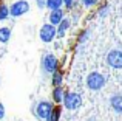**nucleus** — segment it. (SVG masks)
<instances>
[{
	"label": "nucleus",
	"mask_w": 122,
	"mask_h": 121,
	"mask_svg": "<svg viewBox=\"0 0 122 121\" xmlns=\"http://www.w3.org/2000/svg\"><path fill=\"white\" fill-rule=\"evenodd\" d=\"M11 39V28L9 27H0V42L8 44Z\"/></svg>",
	"instance_id": "nucleus-13"
},
{
	"label": "nucleus",
	"mask_w": 122,
	"mask_h": 121,
	"mask_svg": "<svg viewBox=\"0 0 122 121\" xmlns=\"http://www.w3.org/2000/svg\"><path fill=\"white\" fill-rule=\"evenodd\" d=\"M110 107L116 113H122V93H116L110 98Z\"/></svg>",
	"instance_id": "nucleus-10"
},
{
	"label": "nucleus",
	"mask_w": 122,
	"mask_h": 121,
	"mask_svg": "<svg viewBox=\"0 0 122 121\" xmlns=\"http://www.w3.org/2000/svg\"><path fill=\"white\" fill-rule=\"evenodd\" d=\"M62 84H63V72L59 68L51 75V85H53V87H59V85H62Z\"/></svg>",
	"instance_id": "nucleus-12"
},
{
	"label": "nucleus",
	"mask_w": 122,
	"mask_h": 121,
	"mask_svg": "<svg viewBox=\"0 0 122 121\" xmlns=\"http://www.w3.org/2000/svg\"><path fill=\"white\" fill-rule=\"evenodd\" d=\"M56 104L51 103V101H39V103L36 104V109H34V112H36V116L39 118L40 121H48L51 116V113H53V109Z\"/></svg>",
	"instance_id": "nucleus-3"
},
{
	"label": "nucleus",
	"mask_w": 122,
	"mask_h": 121,
	"mask_svg": "<svg viewBox=\"0 0 122 121\" xmlns=\"http://www.w3.org/2000/svg\"><path fill=\"white\" fill-rule=\"evenodd\" d=\"M5 118V106H3V103H0V120Z\"/></svg>",
	"instance_id": "nucleus-22"
},
{
	"label": "nucleus",
	"mask_w": 122,
	"mask_h": 121,
	"mask_svg": "<svg viewBox=\"0 0 122 121\" xmlns=\"http://www.w3.org/2000/svg\"><path fill=\"white\" fill-rule=\"evenodd\" d=\"M36 3H37V8L43 9V8H45V5H46V0H36Z\"/></svg>",
	"instance_id": "nucleus-21"
},
{
	"label": "nucleus",
	"mask_w": 122,
	"mask_h": 121,
	"mask_svg": "<svg viewBox=\"0 0 122 121\" xmlns=\"http://www.w3.org/2000/svg\"><path fill=\"white\" fill-rule=\"evenodd\" d=\"M107 65L114 70L122 68V50H111L107 55Z\"/></svg>",
	"instance_id": "nucleus-7"
},
{
	"label": "nucleus",
	"mask_w": 122,
	"mask_h": 121,
	"mask_svg": "<svg viewBox=\"0 0 122 121\" xmlns=\"http://www.w3.org/2000/svg\"><path fill=\"white\" fill-rule=\"evenodd\" d=\"M40 65H42L43 73H46V75H53L56 70H59V59H57L53 53H45V55L42 56Z\"/></svg>",
	"instance_id": "nucleus-4"
},
{
	"label": "nucleus",
	"mask_w": 122,
	"mask_h": 121,
	"mask_svg": "<svg viewBox=\"0 0 122 121\" xmlns=\"http://www.w3.org/2000/svg\"><path fill=\"white\" fill-rule=\"evenodd\" d=\"M9 17V6L5 2H0V22Z\"/></svg>",
	"instance_id": "nucleus-14"
},
{
	"label": "nucleus",
	"mask_w": 122,
	"mask_h": 121,
	"mask_svg": "<svg viewBox=\"0 0 122 121\" xmlns=\"http://www.w3.org/2000/svg\"><path fill=\"white\" fill-rule=\"evenodd\" d=\"M108 9H110V5H108V3H105L104 6H101V8H99L97 16H99V17H105V16H107V12H108Z\"/></svg>",
	"instance_id": "nucleus-18"
},
{
	"label": "nucleus",
	"mask_w": 122,
	"mask_h": 121,
	"mask_svg": "<svg viewBox=\"0 0 122 121\" xmlns=\"http://www.w3.org/2000/svg\"><path fill=\"white\" fill-rule=\"evenodd\" d=\"M48 19H50V23L54 25V27H57V25L60 23V22L65 19V12H63L62 8L59 9H53V11L50 12V16H48Z\"/></svg>",
	"instance_id": "nucleus-8"
},
{
	"label": "nucleus",
	"mask_w": 122,
	"mask_h": 121,
	"mask_svg": "<svg viewBox=\"0 0 122 121\" xmlns=\"http://www.w3.org/2000/svg\"><path fill=\"white\" fill-rule=\"evenodd\" d=\"M62 106L66 110L73 112V110H77L82 106V96L77 92H65V96H63Z\"/></svg>",
	"instance_id": "nucleus-2"
},
{
	"label": "nucleus",
	"mask_w": 122,
	"mask_h": 121,
	"mask_svg": "<svg viewBox=\"0 0 122 121\" xmlns=\"http://www.w3.org/2000/svg\"><path fill=\"white\" fill-rule=\"evenodd\" d=\"M62 5H63L62 0H46V5H45V8H48L50 11H53V9L62 8Z\"/></svg>",
	"instance_id": "nucleus-15"
},
{
	"label": "nucleus",
	"mask_w": 122,
	"mask_h": 121,
	"mask_svg": "<svg viewBox=\"0 0 122 121\" xmlns=\"http://www.w3.org/2000/svg\"><path fill=\"white\" fill-rule=\"evenodd\" d=\"M63 2V5L66 6V9H74V6H76V0H62Z\"/></svg>",
	"instance_id": "nucleus-20"
},
{
	"label": "nucleus",
	"mask_w": 122,
	"mask_h": 121,
	"mask_svg": "<svg viewBox=\"0 0 122 121\" xmlns=\"http://www.w3.org/2000/svg\"><path fill=\"white\" fill-rule=\"evenodd\" d=\"M28 11H30V3L26 0H17L9 6V16L12 17H20V16L26 14Z\"/></svg>",
	"instance_id": "nucleus-6"
},
{
	"label": "nucleus",
	"mask_w": 122,
	"mask_h": 121,
	"mask_svg": "<svg viewBox=\"0 0 122 121\" xmlns=\"http://www.w3.org/2000/svg\"><path fill=\"white\" fill-rule=\"evenodd\" d=\"M88 36H90V30H88V28L82 30L81 33H79V36H77V44H79V45H83V44L88 40Z\"/></svg>",
	"instance_id": "nucleus-16"
},
{
	"label": "nucleus",
	"mask_w": 122,
	"mask_h": 121,
	"mask_svg": "<svg viewBox=\"0 0 122 121\" xmlns=\"http://www.w3.org/2000/svg\"><path fill=\"white\" fill-rule=\"evenodd\" d=\"M65 88L63 85H59V87H53V93H51V98H53V103L56 106H60L63 101V96H65Z\"/></svg>",
	"instance_id": "nucleus-9"
},
{
	"label": "nucleus",
	"mask_w": 122,
	"mask_h": 121,
	"mask_svg": "<svg viewBox=\"0 0 122 121\" xmlns=\"http://www.w3.org/2000/svg\"><path fill=\"white\" fill-rule=\"evenodd\" d=\"M97 2L99 0H81L82 6H85V8H91V6H94Z\"/></svg>",
	"instance_id": "nucleus-19"
},
{
	"label": "nucleus",
	"mask_w": 122,
	"mask_h": 121,
	"mask_svg": "<svg viewBox=\"0 0 122 121\" xmlns=\"http://www.w3.org/2000/svg\"><path fill=\"white\" fill-rule=\"evenodd\" d=\"M60 116H62V109H60V106H54L53 113H51V116H50L48 121H59Z\"/></svg>",
	"instance_id": "nucleus-17"
},
{
	"label": "nucleus",
	"mask_w": 122,
	"mask_h": 121,
	"mask_svg": "<svg viewBox=\"0 0 122 121\" xmlns=\"http://www.w3.org/2000/svg\"><path fill=\"white\" fill-rule=\"evenodd\" d=\"M70 27H71V22H70L68 19H63V20H62V22H60V23L56 27V31H57L56 37L62 39V37L66 34V31H68V28H70Z\"/></svg>",
	"instance_id": "nucleus-11"
},
{
	"label": "nucleus",
	"mask_w": 122,
	"mask_h": 121,
	"mask_svg": "<svg viewBox=\"0 0 122 121\" xmlns=\"http://www.w3.org/2000/svg\"><path fill=\"white\" fill-rule=\"evenodd\" d=\"M56 34H57L56 27H54V25H51L50 22H48V23H45V25H42V28H40V31H39L40 40H42V42H45V44L53 42V40L56 39Z\"/></svg>",
	"instance_id": "nucleus-5"
},
{
	"label": "nucleus",
	"mask_w": 122,
	"mask_h": 121,
	"mask_svg": "<svg viewBox=\"0 0 122 121\" xmlns=\"http://www.w3.org/2000/svg\"><path fill=\"white\" fill-rule=\"evenodd\" d=\"M85 121H97V120H96V116H90V118H86Z\"/></svg>",
	"instance_id": "nucleus-23"
},
{
	"label": "nucleus",
	"mask_w": 122,
	"mask_h": 121,
	"mask_svg": "<svg viewBox=\"0 0 122 121\" xmlns=\"http://www.w3.org/2000/svg\"><path fill=\"white\" fill-rule=\"evenodd\" d=\"M85 84H86V87H88L91 92H97V90H101V88L105 87V84H107V79H105V76L102 75V73H99V72H91L88 76H86Z\"/></svg>",
	"instance_id": "nucleus-1"
}]
</instances>
